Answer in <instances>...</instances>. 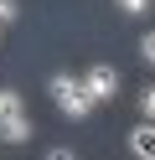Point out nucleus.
Listing matches in <instances>:
<instances>
[{
    "label": "nucleus",
    "mask_w": 155,
    "mask_h": 160,
    "mask_svg": "<svg viewBox=\"0 0 155 160\" xmlns=\"http://www.w3.org/2000/svg\"><path fill=\"white\" fill-rule=\"evenodd\" d=\"M0 139H5V145H26V139H31L26 98H21L16 88H0Z\"/></svg>",
    "instance_id": "nucleus-2"
},
{
    "label": "nucleus",
    "mask_w": 155,
    "mask_h": 160,
    "mask_svg": "<svg viewBox=\"0 0 155 160\" xmlns=\"http://www.w3.org/2000/svg\"><path fill=\"white\" fill-rule=\"evenodd\" d=\"M129 155H140V160H155V119H140V124L129 129Z\"/></svg>",
    "instance_id": "nucleus-4"
},
{
    "label": "nucleus",
    "mask_w": 155,
    "mask_h": 160,
    "mask_svg": "<svg viewBox=\"0 0 155 160\" xmlns=\"http://www.w3.org/2000/svg\"><path fill=\"white\" fill-rule=\"evenodd\" d=\"M114 5H119L124 16H145V11H150V0H114Z\"/></svg>",
    "instance_id": "nucleus-6"
},
{
    "label": "nucleus",
    "mask_w": 155,
    "mask_h": 160,
    "mask_svg": "<svg viewBox=\"0 0 155 160\" xmlns=\"http://www.w3.org/2000/svg\"><path fill=\"white\" fill-rule=\"evenodd\" d=\"M140 114H145V119H155V83L140 93Z\"/></svg>",
    "instance_id": "nucleus-8"
},
{
    "label": "nucleus",
    "mask_w": 155,
    "mask_h": 160,
    "mask_svg": "<svg viewBox=\"0 0 155 160\" xmlns=\"http://www.w3.org/2000/svg\"><path fill=\"white\" fill-rule=\"evenodd\" d=\"M119 67H109V62H93L88 72H83V88H88V98L93 103H109V98H119Z\"/></svg>",
    "instance_id": "nucleus-3"
},
{
    "label": "nucleus",
    "mask_w": 155,
    "mask_h": 160,
    "mask_svg": "<svg viewBox=\"0 0 155 160\" xmlns=\"http://www.w3.org/2000/svg\"><path fill=\"white\" fill-rule=\"evenodd\" d=\"M140 57L155 67V31H145V36H140Z\"/></svg>",
    "instance_id": "nucleus-7"
},
{
    "label": "nucleus",
    "mask_w": 155,
    "mask_h": 160,
    "mask_svg": "<svg viewBox=\"0 0 155 160\" xmlns=\"http://www.w3.org/2000/svg\"><path fill=\"white\" fill-rule=\"evenodd\" d=\"M47 93H52V103H57V114L62 119H88L93 114V98H88V88H83V72L72 78V72H52L47 78Z\"/></svg>",
    "instance_id": "nucleus-1"
},
{
    "label": "nucleus",
    "mask_w": 155,
    "mask_h": 160,
    "mask_svg": "<svg viewBox=\"0 0 155 160\" xmlns=\"http://www.w3.org/2000/svg\"><path fill=\"white\" fill-rule=\"evenodd\" d=\"M21 21V5L16 0H0V26H16Z\"/></svg>",
    "instance_id": "nucleus-5"
}]
</instances>
